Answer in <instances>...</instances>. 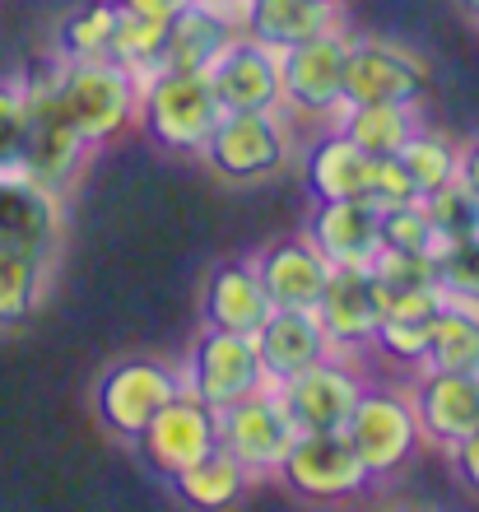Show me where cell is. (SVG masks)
<instances>
[{
	"instance_id": "30bf717a",
	"label": "cell",
	"mask_w": 479,
	"mask_h": 512,
	"mask_svg": "<svg viewBox=\"0 0 479 512\" xmlns=\"http://www.w3.org/2000/svg\"><path fill=\"white\" fill-rule=\"evenodd\" d=\"M182 391V373L163 359H121L98 378V424L117 438H131L145 429L163 401Z\"/></svg>"
},
{
	"instance_id": "6da1fadb",
	"label": "cell",
	"mask_w": 479,
	"mask_h": 512,
	"mask_svg": "<svg viewBox=\"0 0 479 512\" xmlns=\"http://www.w3.org/2000/svg\"><path fill=\"white\" fill-rule=\"evenodd\" d=\"M135 117L159 149L173 154H200L210 131L224 117V103L214 98L210 75H187V70H154L140 80V103Z\"/></svg>"
},
{
	"instance_id": "8fae6325",
	"label": "cell",
	"mask_w": 479,
	"mask_h": 512,
	"mask_svg": "<svg viewBox=\"0 0 479 512\" xmlns=\"http://www.w3.org/2000/svg\"><path fill=\"white\" fill-rule=\"evenodd\" d=\"M428 94V66L396 42L349 38L340 98L345 103H419Z\"/></svg>"
},
{
	"instance_id": "836d02e7",
	"label": "cell",
	"mask_w": 479,
	"mask_h": 512,
	"mask_svg": "<svg viewBox=\"0 0 479 512\" xmlns=\"http://www.w3.org/2000/svg\"><path fill=\"white\" fill-rule=\"evenodd\" d=\"M368 201L377 210H391V205H405V201H419V191H414L410 173H405V163L396 154H386V159H373V177H368Z\"/></svg>"
},
{
	"instance_id": "7402d4cb",
	"label": "cell",
	"mask_w": 479,
	"mask_h": 512,
	"mask_svg": "<svg viewBox=\"0 0 479 512\" xmlns=\"http://www.w3.org/2000/svg\"><path fill=\"white\" fill-rule=\"evenodd\" d=\"M0 243L52 252L56 243V191L28 177H0Z\"/></svg>"
},
{
	"instance_id": "1f68e13d",
	"label": "cell",
	"mask_w": 479,
	"mask_h": 512,
	"mask_svg": "<svg viewBox=\"0 0 479 512\" xmlns=\"http://www.w3.org/2000/svg\"><path fill=\"white\" fill-rule=\"evenodd\" d=\"M28 103L19 84H0V177H24L19 145H24Z\"/></svg>"
},
{
	"instance_id": "7c38bea8",
	"label": "cell",
	"mask_w": 479,
	"mask_h": 512,
	"mask_svg": "<svg viewBox=\"0 0 479 512\" xmlns=\"http://www.w3.org/2000/svg\"><path fill=\"white\" fill-rule=\"evenodd\" d=\"M345 47H349V33L335 28V33H321V38L280 52L284 108L303 112V117H340V108H345V98H340Z\"/></svg>"
},
{
	"instance_id": "f35d334b",
	"label": "cell",
	"mask_w": 479,
	"mask_h": 512,
	"mask_svg": "<svg viewBox=\"0 0 479 512\" xmlns=\"http://www.w3.org/2000/svg\"><path fill=\"white\" fill-rule=\"evenodd\" d=\"M326 5H345V0H326Z\"/></svg>"
},
{
	"instance_id": "d6986e66",
	"label": "cell",
	"mask_w": 479,
	"mask_h": 512,
	"mask_svg": "<svg viewBox=\"0 0 479 512\" xmlns=\"http://www.w3.org/2000/svg\"><path fill=\"white\" fill-rule=\"evenodd\" d=\"M335 28H340V5H326V0H247V14H242V33L270 52H289L298 42H312Z\"/></svg>"
},
{
	"instance_id": "d4e9b609",
	"label": "cell",
	"mask_w": 479,
	"mask_h": 512,
	"mask_svg": "<svg viewBox=\"0 0 479 512\" xmlns=\"http://www.w3.org/2000/svg\"><path fill=\"white\" fill-rule=\"evenodd\" d=\"M247 480L252 475L242 471L238 461L228 457L224 447H214L210 457H200L191 471L173 475L168 485H173V494L182 503H191V508H233V503L247 494Z\"/></svg>"
},
{
	"instance_id": "5bb4252c",
	"label": "cell",
	"mask_w": 479,
	"mask_h": 512,
	"mask_svg": "<svg viewBox=\"0 0 479 512\" xmlns=\"http://www.w3.org/2000/svg\"><path fill=\"white\" fill-rule=\"evenodd\" d=\"M410 405H414L424 443L456 447L479 424V373L424 368L419 382L410 387Z\"/></svg>"
},
{
	"instance_id": "ac0fdd59",
	"label": "cell",
	"mask_w": 479,
	"mask_h": 512,
	"mask_svg": "<svg viewBox=\"0 0 479 512\" xmlns=\"http://www.w3.org/2000/svg\"><path fill=\"white\" fill-rule=\"evenodd\" d=\"M256 275L266 284V294L275 308H317L321 289L331 280V266L307 238H280L266 252L252 256Z\"/></svg>"
},
{
	"instance_id": "52a82bcc",
	"label": "cell",
	"mask_w": 479,
	"mask_h": 512,
	"mask_svg": "<svg viewBox=\"0 0 479 512\" xmlns=\"http://www.w3.org/2000/svg\"><path fill=\"white\" fill-rule=\"evenodd\" d=\"M363 387L368 382L359 378V368L349 364V354H326L317 364H307L303 373H293L289 382L275 387L284 415L298 433H335L345 429L349 410L359 405Z\"/></svg>"
},
{
	"instance_id": "83f0119b",
	"label": "cell",
	"mask_w": 479,
	"mask_h": 512,
	"mask_svg": "<svg viewBox=\"0 0 479 512\" xmlns=\"http://www.w3.org/2000/svg\"><path fill=\"white\" fill-rule=\"evenodd\" d=\"M117 10H121V5H117ZM163 38H168V19L121 10L117 14V28H112V42H107V56H112L117 66L131 70L135 80H149V75L159 70Z\"/></svg>"
},
{
	"instance_id": "e575fe53",
	"label": "cell",
	"mask_w": 479,
	"mask_h": 512,
	"mask_svg": "<svg viewBox=\"0 0 479 512\" xmlns=\"http://www.w3.org/2000/svg\"><path fill=\"white\" fill-rule=\"evenodd\" d=\"M447 452H452V461H456V475L479 494V424L456 447H447Z\"/></svg>"
},
{
	"instance_id": "484cf974",
	"label": "cell",
	"mask_w": 479,
	"mask_h": 512,
	"mask_svg": "<svg viewBox=\"0 0 479 512\" xmlns=\"http://www.w3.org/2000/svg\"><path fill=\"white\" fill-rule=\"evenodd\" d=\"M42 289H47V256L0 243V326H19L33 317Z\"/></svg>"
},
{
	"instance_id": "74e56055",
	"label": "cell",
	"mask_w": 479,
	"mask_h": 512,
	"mask_svg": "<svg viewBox=\"0 0 479 512\" xmlns=\"http://www.w3.org/2000/svg\"><path fill=\"white\" fill-rule=\"evenodd\" d=\"M461 10H466L470 19H475V24H479V0H461Z\"/></svg>"
},
{
	"instance_id": "3957f363",
	"label": "cell",
	"mask_w": 479,
	"mask_h": 512,
	"mask_svg": "<svg viewBox=\"0 0 479 512\" xmlns=\"http://www.w3.org/2000/svg\"><path fill=\"white\" fill-rule=\"evenodd\" d=\"M345 438L359 452V461L368 466L373 480H391L396 471H405L410 457L419 452V443H424L414 405H410V391L363 387L359 405L345 419Z\"/></svg>"
},
{
	"instance_id": "e0dca14e",
	"label": "cell",
	"mask_w": 479,
	"mask_h": 512,
	"mask_svg": "<svg viewBox=\"0 0 479 512\" xmlns=\"http://www.w3.org/2000/svg\"><path fill=\"white\" fill-rule=\"evenodd\" d=\"M252 340H256V354H261V368H266L270 387H280L293 373H303L307 364H317V359L331 354L326 331H321L312 308H270V317L256 326Z\"/></svg>"
},
{
	"instance_id": "4dcf8cb0",
	"label": "cell",
	"mask_w": 479,
	"mask_h": 512,
	"mask_svg": "<svg viewBox=\"0 0 479 512\" xmlns=\"http://www.w3.org/2000/svg\"><path fill=\"white\" fill-rule=\"evenodd\" d=\"M373 345L396 364H424L428 350V317H382Z\"/></svg>"
},
{
	"instance_id": "ffe728a7",
	"label": "cell",
	"mask_w": 479,
	"mask_h": 512,
	"mask_svg": "<svg viewBox=\"0 0 479 512\" xmlns=\"http://www.w3.org/2000/svg\"><path fill=\"white\" fill-rule=\"evenodd\" d=\"M270 308L275 303H270L252 261H224L210 270V284H205V322L210 326L256 336V326L270 317Z\"/></svg>"
},
{
	"instance_id": "4fadbf2b",
	"label": "cell",
	"mask_w": 479,
	"mask_h": 512,
	"mask_svg": "<svg viewBox=\"0 0 479 512\" xmlns=\"http://www.w3.org/2000/svg\"><path fill=\"white\" fill-rule=\"evenodd\" d=\"M303 238L331 270H368L382 252V210L373 201H317Z\"/></svg>"
},
{
	"instance_id": "9a60e30c",
	"label": "cell",
	"mask_w": 479,
	"mask_h": 512,
	"mask_svg": "<svg viewBox=\"0 0 479 512\" xmlns=\"http://www.w3.org/2000/svg\"><path fill=\"white\" fill-rule=\"evenodd\" d=\"M210 84H214V98L224 103V112H280L284 108L280 52L252 42L247 33L210 66Z\"/></svg>"
},
{
	"instance_id": "d6a6232c",
	"label": "cell",
	"mask_w": 479,
	"mask_h": 512,
	"mask_svg": "<svg viewBox=\"0 0 479 512\" xmlns=\"http://www.w3.org/2000/svg\"><path fill=\"white\" fill-rule=\"evenodd\" d=\"M438 280L447 289V298L479 303V238H461V243H452L442 252Z\"/></svg>"
},
{
	"instance_id": "ba28073f",
	"label": "cell",
	"mask_w": 479,
	"mask_h": 512,
	"mask_svg": "<svg viewBox=\"0 0 479 512\" xmlns=\"http://www.w3.org/2000/svg\"><path fill=\"white\" fill-rule=\"evenodd\" d=\"M214 419H219V447H224L228 457L238 461L252 480L280 471L284 452H289L293 433H298L289 424V415H284L275 387L252 391V396H242V401L214 410Z\"/></svg>"
},
{
	"instance_id": "8d00e7d4",
	"label": "cell",
	"mask_w": 479,
	"mask_h": 512,
	"mask_svg": "<svg viewBox=\"0 0 479 512\" xmlns=\"http://www.w3.org/2000/svg\"><path fill=\"white\" fill-rule=\"evenodd\" d=\"M461 182L470 187V196H479V140H470L466 149H461Z\"/></svg>"
},
{
	"instance_id": "f546056e",
	"label": "cell",
	"mask_w": 479,
	"mask_h": 512,
	"mask_svg": "<svg viewBox=\"0 0 479 512\" xmlns=\"http://www.w3.org/2000/svg\"><path fill=\"white\" fill-rule=\"evenodd\" d=\"M117 0H94L80 14H70L61 24V56L66 61H84V56H107L112 28H117Z\"/></svg>"
},
{
	"instance_id": "4316f807",
	"label": "cell",
	"mask_w": 479,
	"mask_h": 512,
	"mask_svg": "<svg viewBox=\"0 0 479 512\" xmlns=\"http://www.w3.org/2000/svg\"><path fill=\"white\" fill-rule=\"evenodd\" d=\"M396 159L405 163V173H410L419 201L433 196V191H442L447 182H456V173H461V145H456L452 135L433 131V126H419V131L400 145Z\"/></svg>"
},
{
	"instance_id": "603a6c76",
	"label": "cell",
	"mask_w": 479,
	"mask_h": 512,
	"mask_svg": "<svg viewBox=\"0 0 479 512\" xmlns=\"http://www.w3.org/2000/svg\"><path fill=\"white\" fill-rule=\"evenodd\" d=\"M419 368H447V373H479V303L442 298L428 317V350Z\"/></svg>"
},
{
	"instance_id": "8992f818",
	"label": "cell",
	"mask_w": 479,
	"mask_h": 512,
	"mask_svg": "<svg viewBox=\"0 0 479 512\" xmlns=\"http://www.w3.org/2000/svg\"><path fill=\"white\" fill-rule=\"evenodd\" d=\"M135 447L154 475L173 480V475L191 471L200 457H210L219 447V419L200 396H191L187 387L177 391L173 401H163L154 410L145 429L135 433Z\"/></svg>"
},
{
	"instance_id": "277c9868",
	"label": "cell",
	"mask_w": 479,
	"mask_h": 512,
	"mask_svg": "<svg viewBox=\"0 0 479 512\" xmlns=\"http://www.w3.org/2000/svg\"><path fill=\"white\" fill-rule=\"evenodd\" d=\"M177 373H182V387L191 396H200L210 410H224V405L270 387L266 368H261V354H256V340L242 336V331L210 326V322L191 340L187 364L177 368Z\"/></svg>"
},
{
	"instance_id": "cb8c5ba5",
	"label": "cell",
	"mask_w": 479,
	"mask_h": 512,
	"mask_svg": "<svg viewBox=\"0 0 479 512\" xmlns=\"http://www.w3.org/2000/svg\"><path fill=\"white\" fill-rule=\"evenodd\" d=\"M419 112L414 103H345L335 117V131H345L368 159L400 154V145L419 131Z\"/></svg>"
},
{
	"instance_id": "9c48e42d",
	"label": "cell",
	"mask_w": 479,
	"mask_h": 512,
	"mask_svg": "<svg viewBox=\"0 0 479 512\" xmlns=\"http://www.w3.org/2000/svg\"><path fill=\"white\" fill-rule=\"evenodd\" d=\"M200 154L228 182H261L284 168L289 126L280 122V112H224Z\"/></svg>"
},
{
	"instance_id": "5b68a950",
	"label": "cell",
	"mask_w": 479,
	"mask_h": 512,
	"mask_svg": "<svg viewBox=\"0 0 479 512\" xmlns=\"http://www.w3.org/2000/svg\"><path fill=\"white\" fill-rule=\"evenodd\" d=\"M275 475L307 503H345V499H359L363 489L373 485V475L359 461V452L349 447L345 429L293 433V443Z\"/></svg>"
},
{
	"instance_id": "44dd1931",
	"label": "cell",
	"mask_w": 479,
	"mask_h": 512,
	"mask_svg": "<svg viewBox=\"0 0 479 512\" xmlns=\"http://www.w3.org/2000/svg\"><path fill=\"white\" fill-rule=\"evenodd\" d=\"M307 191L312 201H368V177H373V159L363 154L345 131H326L317 145L307 149L303 163Z\"/></svg>"
},
{
	"instance_id": "7a4b0ae2",
	"label": "cell",
	"mask_w": 479,
	"mask_h": 512,
	"mask_svg": "<svg viewBox=\"0 0 479 512\" xmlns=\"http://www.w3.org/2000/svg\"><path fill=\"white\" fill-rule=\"evenodd\" d=\"M56 98L89 145H107L135 122L140 80L112 56H84L56 70Z\"/></svg>"
},
{
	"instance_id": "d590c367",
	"label": "cell",
	"mask_w": 479,
	"mask_h": 512,
	"mask_svg": "<svg viewBox=\"0 0 479 512\" xmlns=\"http://www.w3.org/2000/svg\"><path fill=\"white\" fill-rule=\"evenodd\" d=\"M117 5L135 14H154V19H173L177 10H187L191 0H117Z\"/></svg>"
},
{
	"instance_id": "2e32d148",
	"label": "cell",
	"mask_w": 479,
	"mask_h": 512,
	"mask_svg": "<svg viewBox=\"0 0 479 512\" xmlns=\"http://www.w3.org/2000/svg\"><path fill=\"white\" fill-rule=\"evenodd\" d=\"M317 322L326 331V345L335 354H359L373 345V331L382 322L377 289L368 270H331V280L317 298Z\"/></svg>"
},
{
	"instance_id": "f1b7e54d",
	"label": "cell",
	"mask_w": 479,
	"mask_h": 512,
	"mask_svg": "<svg viewBox=\"0 0 479 512\" xmlns=\"http://www.w3.org/2000/svg\"><path fill=\"white\" fill-rule=\"evenodd\" d=\"M382 247H396V252H424L433 266L442 261V252L452 247V238H442L428 219L424 201H405L382 210Z\"/></svg>"
}]
</instances>
